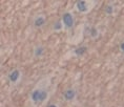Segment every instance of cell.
Wrapping results in <instances>:
<instances>
[{
  "mask_svg": "<svg viewBox=\"0 0 124 107\" xmlns=\"http://www.w3.org/2000/svg\"><path fill=\"white\" fill-rule=\"evenodd\" d=\"M46 97H47V93H46V91H44V90L36 89V90H34L32 93V100L35 103H37L38 101H44L46 99Z\"/></svg>",
  "mask_w": 124,
  "mask_h": 107,
  "instance_id": "1",
  "label": "cell"
},
{
  "mask_svg": "<svg viewBox=\"0 0 124 107\" xmlns=\"http://www.w3.org/2000/svg\"><path fill=\"white\" fill-rule=\"evenodd\" d=\"M63 23L67 29H70L74 25V18L70 13H65L63 15Z\"/></svg>",
  "mask_w": 124,
  "mask_h": 107,
  "instance_id": "2",
  "label": "cell"
},
{
  "mask_svg": "<svg viewBox=\"0 0 124 107\" xmlns=\"http://www.w3.org/2000/svg\"><path fill=\"white\" fill-rule=\"evenodd\" d=\"M19 77H20V71L17 69L13 70V71L8 75V79H10V81L13 82V83H16L18 81V79H19Z\"/></svg>",
  "mask_w": 124,
  "mask_h": 107,
  "instance_id": "3",
  "label": "cell"
},
{
  "mask_svg": "<svg viewBox=\"0 0 124 107\" xmlns=\"http://www.w3.org/2000/svg\"><path fill=\"white\" fill-rule=\"evenodd\" d=\"M76 7H77V10L81 12V13H85V12L88 11V7L86 5V1H78Z\"/></svg>",
  "mask_w": 124,
  "mask_h": 107,
  "instance_id": "4",
  "label": "cell"
},
{
  "mask_svg": "<svg viewBox=\"0 0 124 107\" xmlns=\"http://www.w3.org/2000/svg\"><path fill=\"white\" fill-rule=\"evenodd\" d=\"M76 97V91L74 89H67L65 93H64V98L67 101H72L74 100V98Z\"/></svg>",
  "mask_w": 124,
  "mask_h": 107,
  "instance_id": "5",
  "label": "cell"
},
{
  "mask_svg": "<svg viewBox=\"0 0 124 107\" xmlns=\"http://www.w3.org/2000/svg\"><path fill=\"white\" fill-rule=\"evenodd\" d=\"M44 22H45L44 17L40 16V17H37L36 19H35V21H34V24H35V26L40 27V26H42L43 24H44Z\"/></svg>",
  "mask_w": 124,
  "mask_h": 107,
  "instance_id": "6",
  "label": "cell"
},
{
  "mask_svg": "<svg viewBox=\"0 0 124 107\" xmlns=\"http://www.w3.org/2000/svg\"><path fill=\"white\" fill-rule=\"evenodd\" d=\"M86 51V47L85 46H82V47H78L77 50H75V54L77 57H81L84 55V53Z\"/></svg>",
  "mask_w": 124,
  "mask_h": 107,
  "instance_id": "7",
  "label": "cell"
},
{
  "mask_svg": "<svg viewBox=\"0 0 124 107\" xmlns=\"http://www.w3.org/2000/svg\"><path fill=\"white\" fill-rule=\"evenodd\" d=\"M43 53H44V50H43V47L42 46H38L35 50V53H34V54H35L36 57H40V56H42V55H43Z\"/></svg>",
  "mask_w": 124,
  "mask_h": 107,
  "instance_id": "8",
  "label": "cell"
},
{
  "mask_svg": "<svg viewBox=\"0 0 124 107\" xmlns=\"http://www.w3.org/2000/svg\"><path fill=\"white\" fill-rule=\"evenodd\" d=\"M62 26H63V24H62L60 21H58V22H56L54 24V29L55 30H60L62 29Z\"/></svg>",
  "mask_w": 124,
  "mask_h": 107,
  "instance_id": "9",
  "label": "cell"
},
{
  "mask_svg": "<svg viewBox=\"0 0 124 107\" xmlns=\"http://www.w3.org/2000/svg\"><path fill=\"white\" fill-rule=\"evenodd\" d=\"M91 36L93 38H96L98 36V30H97L96 27H92L91 29Z\"/></svg>",
  "mask_w": 124,
  "mask_h": 107,
  "instance_id": "10",
  "label": "cell"
},
{
  "mask_svg": "<svg viewBox=\"0 0 124 107\" xmlns=\"http://www.w3.org/2000/svg\"><path fill=\"white\" fill-rule=\"evenodd\" d=\"M105 12H106L107 14H113V12H114V7H111V5H107L106 8H105Z\"/></svg>",
  "mask_w": 124,
  "mask_h": 107,
  "instance_id": "11",
  "label": "cell"
},
{
  "mask_svg": "<svg viewBox=\"0 0 124 107\" xmlns=\"http://www.w3.org/2000/svg\"><path fill=\"white\" fill-rule=\"evenodd\" d=\"M120 50L124 53V42H123V43H121V45H120Z\"/></svg>",
  "mask_w": 124,
  "mask_h": 107,
  "instance_id": "12",
  "label": "cell"
},
{
  "mask_svg": "<svg viewBox=\"0 0 124 107\" xmlns=\"http://www.w3.org/2000/svg\"><path fill=\"white\" fill-rule=\"evenodd\" d=\"M48 107H57V106H56V105H55V104H51V105H49Z\"/></svg>",
  "mask_w": 124,
  "mask_h": 107,
  "instance_id": "13",
  "label": "cell"
}]
</instances>
